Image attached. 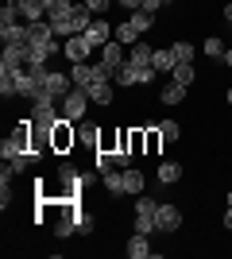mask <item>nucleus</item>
Masks as SVG:
<instances>
[{
	"label": "nucleus",
	"mask_w": 232,
	"mask_h": 259,
	"mask_svg": "<svg viewBox=\"0 0 232 259\" xmlns=\"http://www.w3.org/2000/svg\"><path fill=\"white\" fill-rule=\"evenodd\" d=\"M81 140V136H77V128H74V120H58L55 128H51V151L55 155H66V151H74V143Z\"/></svg>",
	"instance_id": "nucleus-1"
},
{
	"label": "nucleus",
	"mask_w": 232,
	"mask_h": 259,
	"mask_svg": "<svg viewBox=\"0 0 232 259\" xmlns=\"http://www.w3.org/2000/svg\"><path fill=\"white\" fill-rule=\"evenodd\" d=\"M155 209H159V201H155V197H144V194H140V201H135V213L155 217Z\"/></svg>",
	"instance_id": "nucleus-28"
},
{
	"label": "nucleus",
	"mask_w": 232,
	"mask_h": 259,
	"mask_svg": "<svg viewBox=\"0 0 232 259\" xmlns=\"http://www.w3.org/2000/svg\"><path fill=\"white\" fill-rule=\"evenodd\" d=\"M151 66L159 70V74H170L178 66V58H174V47H155V58H151Z\"/></svg>",
	"instance_id": "nucleus-14"
},
{
	"label": "nucleus",
	"mask_w": 232,
	"mask_h": 259,
	"mask_svg": "<svg viewBox=\"0 0 232 259\" xmlns=\"http://www.w3.org/2000/svg\"><path fill=\"white\" fill-rule=\"evenodd\" d=\"M89 54H93V47L85 43V35H70V39H62V58H66L70 66H74V62H89Z\"/></svg>",
	"instance_id": "nucleus-6"
},
{
	"label": "nucleus",
	"mask_w": 232,
	"mask_h": 259,
	"mask_svg": "<svg viewBox=\"0 0 232 259\" xmlns=\"http://www.w3.org/2000/svg\"><path fill=\"white\" fill-rule=\"evenodd\" d=\"M224 66H228V70H232V47H228V51H224Z\"/></svg>",
	"instance_id": "nucleus-35"
},
{
	"label": "nucleus",
	"mask_w": 232,
	"mask_h": 259,
	"mask_svg": "<svg viewBox=\"0 0 232 259\" xmlns=\"http://www.w3.org/2000/svg\"><path fill=\"white\" fill-rule=\"evenodd\" d=\"M155 225H159V232H178L182 228V209L170 205V201H159V209H155Z\"/></svg>",
	"instance_id": "nucleus-7"
},
{
	"label": "nucleus",
	"mask_w": 232,
	"mask_h": 259,
	"mask_svg": "<svg viewBox=\"0 0 232 259\" xmlns=\"http://www.w3.org/2000/svg\"><path fill=\"white\" fill-rule=\"evenodd\" d=\"M144 140H147V155H159L163 151V132H159V124H155V128H144Z\"/></svg>",
	"instance_id": "nucleus-24"
},
{
	"label": "nucleus",
	"mask_w": 232,
	"mask_h": 259,
	"mask_svg": "<svg viewBox=\"0 0 232 259\" xmlns=\"http://www.w3.org/2000/svg\"><path fill=\"white\" fill-rule=\"evenodd\" d=\"M224 228H232V190H228V209H224Z\"/></svg>",
	"instance_id": "nucleus-33"
},
{
	"label": "nucleus",
	"mask_w": 232,
	"mask_h": 259,
	"mask_svg": "<svg viewBox=\"0 0 232 259\" xmlns=\"http://www.w3.org/2000/svg\"><path fill=\"white\" fill-rule=\"evenodd\" d=\"M159 132H163V140H166V143L182 140V128H178V120H163V124H159Z\"/></svg>",
	"instance_id": "nucleus-26"
},
{
	"label": "nucleus",
	"mask_w": 232,
	"mask_h": 259,
	"mask_svg": "<svg viewBox=\"0 0 232 259\" xmlns=\"http://www.w3.org/2000/svg\"><path fill=\"white\" fill-rule=\"evenodd\" d=\"M116 39V27H112L105 16H93V23H89V31H85V43L93 47V51H101L105 43H112Z\"/></svg>",
	"instance_id": "nucleus-4"
},
{
	"label": "nucleus",
	"mask_w": 232,
	"mask_h": 259,
	"mask_svg": "<svg viewBox=\"0 0 232 259\" xmlns=\"http://www.w3.org/2000/svg\"><path fill=\"white\" fill-rule=\"evenodd\" d=\"M159 101H163V105H182V101H186V85H178V81H166L163 93H159Z\"/></svg>",
	"instance_id": "nucleus-20"
},
{
	"label": "nucleus",
	"mask_w": 232,
	"mask_h": 259,
	"mask_svg": "<svg viewBox=\"0 0 232 259\" xmlns=\"http://www.w3.org/2000/svg\"><path fill=\"white\" fill-rule=\"evenodd\" d=\"M74 0H47V20H70L74 16Z\"/></svg>",
	"instance_id": "nucleus-16"
},
{
	"label": "nucleus",
	"mask_w": 232,
	"mask_h": 259,
	"mask_svg": "<svg viewBox=\"0 0 232 259\" xmlns=\"http://www.w3.org/2000/svg\"><path fill=\"white\" fill-rule=\"evenodd\" d=\"M170 81H178V85H194L198 81V70H194V62H178L174 70H170Z\"/></svg>",
	"instance_id": "nucleus-19"
},
{
	"label": "nucleus",
	"mask_w": 232,
	"mask_h": 259,
	"mask_svg": "<svg viewBox=\"0 0 232 259\" xmlns=\"http://www.w3.org/2000/svg\"><path fill=\"white\" fill-rule=\"evenodd\" d=\"M128 23H132V31L140 35V39H144V35L155 27V16H151V12H144V8H140V12H128Z\"/></svg>",
	"instance_id": "nucleus-15"
},
{
	"label": "nucleus",
	"mask_w": 232,
	"mask_h": 259,
	"mask_svg": "<svg viewBox=\"0 0 232 259\" xmlns=\"http://www.w3.org/2000/svg\"><path fill=\"white\" fill-rule=\"evenodd\" d=\"M116 4H120L124 12H140V8H144V0H116Z\"/></svg>",
	"instance_id": "nucleus-31"
},
{
	"label": "nucleus",
	"mask_w": 232,
	"mask_h": 259,
	"mask_svg": "<svg viewBox=\"0 0 232 259\" xmlns=\"http://www.w3.org/2000/svg\"><path fill=\"white\" fill-rule=\"evenodd\" d=\"M151 58H155V47L151 43H144V39L132 43V54H128V62H132V66H151Z\"/></svg>",
	"instance_id": "nucleus-18"
},
{
	"label": "nucleus",
	"mask_w": 232,
	"mask_h": 259,
	"mask_svg": "<svg viewBox=\"0 0 232 259\" xmlns=\"http://www.w3.org/2000/svg\"><path fill=\"white\" fill-rule=\"evenodd\" d=\"M89 232H93V217L77 209V236H89Z\"/></svg>",
	"instance_id": "nucleus-29"
},
{
	"label": "nucleus",
	"mask_w": 232,
	"mask_h": 259,
	"mask_svg": "<svg viewBox=\"0 0 232 259\" xmlns=\"http://www.w3.org/2000/svg\"><path fill=\"white\" fill-rule=\"evenodd\" d=\"M85 4H89V12H93V16H105V12H109L116 0H85Z\"/></svg>",
	"instance_id": "nucleus-30"
},
{
	"label": "nucleus",
	"mask_w": 232,
	"mask_h": 259,
	"mask_svg": "<svg viewBox=\"0 0 232 259\" xmlns=\"http://www.w3.org/2000/svg\"><path fill=\"white\" fill-rule=\"evenodd\" d=\"M97 70H101L97 62H74V66H70V77H74V85H77V89H85L89 81L97 77Z\"/></svg>",
	"instance_id": "nucleus-11"
},
{
	"label": "nucleus",
	"mask_w": 232,
	"mask_h": 259,
	"mask_svg": "<svg viewBox=\"0 0 232 259\" xmlns=\"http://www.w3.org/2000/svg\"><path fill=\"white\" fill-rule=\"evenodd\" d=\"M159 182L163 186H174V182H182V174H186V166L182 162H174V159H166V162H159Z\"/></svg>",
	"instance_id": "nucleus-12"
},
{
	"label": "nucleus",
	"mask_w": 232,
	"mask_h": 259,
	"mask_svg": "<svg viewBox=\"0 0 232 259\" xmlns=\"http://www.w3.org/2000/svg\"><path fill=\"white\" fill-rule=\"evenodd\" d=\"M224 23H228V27H232V0H228V4H224Z\"/></svg>",
	"instance_id": "nucleus-34"
},
{
	"label": "nucleus",
	"mask_w": 232,
	"mask_h": 259,
	"mask_svg": "<svg viewBox=\"0 0 232 259\" xmlns=\"http://www.w3.org/2000/svg\"><path fill=\"white\" fill-rule=\"evenodd\" d=\"M16 77H20V70L0 66V93H4V97H16Z\"/></svg>",
	"instance_id": "nucleus-22"
},
{
	"label": "nucleus",
	"mask_w": 232,
	"mask_h": 259,
	"mask_svg": "<svg viewBox=\"0 0 232 259\" xmlns=\"http://www.w3.org/2000/svg\"><path fill=\"white\" fill-rule=\"evenodd\" d=\"M85 93H89V101H93V105H112V97H116V93H112V74L105 70V66H101L97 77L85 85Z\"/></svg>",
	"instance_id": "nucleus-3"
},
{
	"label": "nucleus",
	"mask_w": 232,
	"mask_h": 259,
	"mask_svg": "<svg viewBox=\"0 0 232 259\" xmlns=\"http://www.w3.org/2000/svg\"><path fill=\"white\" fill-rule=\"evenodd\" d=\"M201 51H205V58H213V62H224V43L217 35H209V39L201 43Z\"/></svg>",
	"instance_id": "nucleus-23"
},
{
	"label": "nucleus",
	"mask_w": 232,
	"mask_h": 259,
	"mask_svg": "<svg viewBox=\"0 0 232 259\" xmlns=\"http://www.w3.org/2000/svg\"><path fill=\"white\" fill-rule=\"evenodd\" d=\"M170 47H174L178 62H194V43H170Z\"/></svg>",
	"instance_id": "nucleus-27"
},
{
	"label": "nucleus",
	"mask_w": 232,
	"mask_h": 259,
	"mask_svg": "<svg viewBox=\"0 0 232 259\" xmlns=\"http://www.w3.org/2000/svg\"><path fill=\"white\" fill-rule=\"evenodd\" d=\"M89 105H93V101H89V93H85V89H70V97L66 101H62V116H66V120H74V124H77V120H81V116H85V108Z\"/></svg>",
	"instance_id": "nucleus-5"
},
{
	"label": "nucleus",
	"mask_w": 232,
	"mask_h": 259,
	"mask_svg": "<svg viewBox=\"0 0 232 259\" xmlns=\"http://www.w3.org/2000/svg\"><path fill=\"white\" fill-rule=\"evenodd\" d=\"M70 89H74V77L62 74V70H51V74H47V85H43V93H39V97H51L55 105H62V101L70 97Z\"/></svg>",
	"instance_id": "nucleus-2"
},
{
	"label": "nucleus",
	"mask_w": 232,
	"mask_h": 259,
	"mask_svg": "<svg viewBox=\"0 0 232 259\" xmlns=\"http://www.w3.org/2000/svg\"><path fill=\"white\" fill-rule=\"evenodd\" d=\"M4 4H8V0H4Z\"/></svg>",
	"instance_id": "nucleus-36"
},
{
	"label": "nucleus",
	"mask_w": 232,
	"mask_h": 259,
	"mask_svg": "<svg viewBox=\"0 0 232 259\" xmlns=\"http://www.w3.org/2000/svg\"><path fill=\"white\" fill-rule=\"evenodd\" d=\"M89 23H93V12H89V4H77L74 16H70V27H74V35H85Z\"/></svg>",
	"instance_id": "nucleus-17"
},
{
	"label": "nucleus",
	"mask_w": 232,
	"mask_h": 259,
	"mask_svg": "<svg viewBox=\"0 0 232 259\" xmlns=\"http://www.w3.org/2000/svg\"><path fill=\"white\" fill-rule=\"evenodd\" d=\"M132 228H135V232H144V236H151V232H159V225H155V217H147V213H135Z\"/></svg>",
	"instance_id": "nucleus-25"
},
{
	"label": "nucleus",
	"mask_w": 232,
	"mask_h": 259,
	"mask_svg": "<svg viewBox=\"0 0 232 259\" xmlns=\"http://www.w3.org/2000/svg\"><path fill=\"white\" fill-rule=\"evenodd\" d=\"M128 255H132V259H159V251L151 248V240H147L144 232H132V240H128Z\"/></svg>",
	"instance_id": "nucleus-9"
},
{
	"label": "nucleus",
	"mask_w": 232,
	"mask_h": 259,
	"mask_svg": "<svg viewBox=\"0 0 232 259\" xmlns=\"http://www.w3.org/2000/svg\"><path fill=\"white\" fill-rule=\"evenodd\" d=\"M124 62H128V54H124V43H116V39H112V43L101 47V62H97V66H105L109 74H116Z\"/></svg>",
	"instance_id": "nucleus-8"
},
{
	"label": "nucleus",
	"mask_w": 232,
	"mask_h": 259,
	"mask_svg": "<svg viewBox=\"0 0 232 259\" xmlns=\"http://www.w3.org/2000/svg\"><path fill=\"white\" fill-rule=\"evenodd\" d=\"M23 12V23H43L47 20V0H16Z\"/></svg>",
	"instance_id": "nucleus-10"
},
{
	"label": "nucleus",
	"mask_w": 232,
	"mask_h": 259,
	"mask_svg": "<svg viewBox=\"0 0 232 259\" xmlns=\"http://www.w3.org/2000/svg\"><path fill=\"white\" fill-rule=\"evenodd\" d=\"M101 178H105V190H109L112 197H120V194H124V170H120V166H112V170H109V174H101Z\"/></svg>",
	"instance_id": "nucleus-21"
},
{
	"label": "nucleus",
	"mask_w": 232,
	"mask_h": 259,
	"mask_svg": "<svg viewBox=\"0 0 232 259\" xmlns=\"http://www.w3.org/2000/svg\"><path fill=\"white\" fill-rule=\"evenodd\" d=\"M159 8H166V0H144V12H151V16H155Z\"/></svg>",
	"instance_id": "nucleus-32"
},
{
	"label": "nucleus",
	"mask_w": 232,
	"mask_h": 259,
	"mask_svg": "<svg viewBox=\"0 0 232 259\" xmlns=\"http://www.w3.org/2000/svg\"><path fill=\"white\" fill-rule=\"evenodd\" d=\"M144 186H147V178H144V170L140 166H124V194H144Z\"/></svg>",
	"instance_id": "nucleus-13"
}]
</instances>
